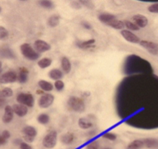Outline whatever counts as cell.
Instances as JSON below:
<instances>
[{
	"label": "cell",
	"instance_id": "42",
	"mask_svg": "<svg viewBox=\"0 0 158 149\" xmlns=\"http://www.w3.org/2000/svg\"><path fill=\"white\" fill-rule=\"evenodd\" d=\"M6 143V140L2 136H0V145H3Z\"/></svg>",
	"mask_w": 158,
	"mask_h": 149
},
{
	"label": "cell",
	"instance_id": "18",
	"mask_svg": "<svg viewBox=\"0 0 158 149\" xmlns=\"http://www.w3.org/2000/svg\"><path fill=\"white\" fill-rule=\"evenodd\" d=\"M98 18H99V20L100 22L103 23V24L107 25L108 23L110 22H111L112 20H114V19H116V18L114 15L111 14L102 13V14H100L99 15Z\"/></svg>",
	"mask_w": 158,
	"mask_h": 149
},
{
	"label": "cell",
	"instance_id": "45",
	"mask_svg": "<svg viewBox=\"0 0 158 149\" xmlns=\"http://www.w3.org/2000/svg\"><path fill=\"white\" fill-rule=\"evenodd\" d=\"M37 94H41V95H44V94H43V91H40V90H37Z\"/></svg>",
	"mask_w": 158,
	"mask_h": 149
},
{
	"label": "cell",
	"instance_id": "8",
	"mask_svg": "<svg viewBox=\"0 0 158 149\" xmlns=\"http://www.w3.org/2000/svg\"><path fill=\"white\" fill-rule=\"evenodd\" d=\"M34 49L37 51L38 53H42V52H47L51 49V45L46 41H43V40H37L34 41Z\"/></svg>",
	"mask_w": 158,
	"mask_h": 149
},
{
	"label": "cell",
	"instance_id": "23",
	"mask_svg": "<svg viewBox=\"0 0 158 149\" xmlns=\"http://www.w3.org/2000/svg\"><path fill=\"white\" fill-rule=\"evenodd\" d=\"M106 26H110L111 28L113 29H115V30H123V28L125 27V24H124V22L123 21H120V20H118V19H114L112 20L111 22L108 23Z\"/></svg>",
	"mask_w": 158,
	"mask_h": 149
},
{
	"label": "cell",
	"instance_id": "43",
	"mask_svg": "<svg viewBox=\"0 0 158 149\" xmlns=\"http://www.w3.org/2000/svg\"><path fill=\"white\" fill-rule=\"evenodd\" d=\"M5 98H6V95H5V92L2 89V91H0V99H5Z\"/></svg>",
	"mask_w": 158,
	"mask_h": 149
},
{
	"label": "cell",
	"instance_id": "22",
	"mask_svg": "<svg viewBox=\"0 0 158 149\" xmlns=\"http://www.w3.org/2000/svg\"><path fill=\"white\" fill-rule=\"evenodd\" d=\"M60 20V18L59 15L53 14L48 18V21H47V24L51 28H54L59 25Z\"/></svg>",
	"mask_w": 158,
	"mask_h": 149
},
{
	"label": "cell",
	"instance_id": "24",
	"mask_svg": "<svg viewBox=\"0 0 158 149\" xmlns=\"http://www.w3.org/2000/svg\"><path fill=\"white\" fill-rule=\"evenodd\" d=\"M78 125L80 129H88L93 126V124L91 123V121L88 120L87 118H81L78 121Z\"/></svg>",
	"mask_w": 158,
	"mask_h": 149
},
{
	"label": "cell",
	"instance_id": "1",
	"mask_svg": "<svg viewBox=\"0 0 158 149\" xmlns=\"http://www.w3.org/2000/svg\"><path fill=\"white\" fill-rule=\"evenodd\" d=\"M67 106L69 110L76 113H83L86 108L84 101L76 96H71L68 99Z\"/></svg>",
	"mask_w": 158,
	"mask_h": 149
},
{
	"label": "cell",
	"instance_id": "21",
	"mask_svg": "<svg viewBox=\"0 0 158 149\" xmlns=\"http://www.w3.org/2000/svg\"><path fill=\"white\" fill-rule=\"evenodd\" d=\"M38 86L43 91L49 92L53 90V85L50 82L46 80H39L38 81Z\"/></svg>",
	"mask_w": 158,
	"mask_h": 149
},
{
	"label": "cell",
	"instance_id": "5",
	"mask_svg": "<svg viewBox=\"0 0 158 149\" xmlns=\"http://www.w3.org/2000/svg\"><path fill=\"white\" fill-rule=\"evenodd\" d=\"M55 98L51 94H44L41 95V97L38 99V106L42 109H47L52 105L54 103Z\"/></svg>",
	"mask_w": 158,
	"mask_h": 149
},
{
	"label": "cell",
	"instance_id": "47",
	"mask_svg": "<svg viewBox=\"0 0 158 149\" xmlns=\"http://www.w3.org/2000/svg\"><path fill=\"white\" fill-rule=\"evenodd\" d=\"M103 149H110V147H105V148H103Z\"/></svg>",
	"mask_w": 158,
	"mask_h": 149
},
{
	"label": "cell",
	"instance_id": "17",
	"mask_svg": "<svg viewBox=\"0 0 158 149\" xmlns=\"http://www.w3.org/2000/svg\"><path fill=\"white\" fill-rule=\"evenodd\" d=\"M75 136L73 132H66L64 134L60 136V141H61L62 143L65 144V145H69V144H71L74 141Z\"/></svg>",
	"mask_w": 158,
	"mask_h": 149
},
{
	"label": "cell",
	"instance_id": "26",
	"mask_svg": "<svg viewBox=\"0 0 158 149\" xmlns=\"http://www.w3.org/2000/svg\"><path fill=\"white\" fill-rule=\"evenodd\" d=\"M144 147V142L141 140H135L130 143L127 149H141Z\"/></svg>",
	"mask_w": 158,
	"mask_h": 149
},
{
	"label": "cell",
	"instance_id": "35",
	"mask_svg": "<svg viewBox=\"0 0 158 149\" xmlns=\"http://www.w3.org/2000/svg\"><path fill=\"white\" fill-rule=\"evenodd\" d=\"M99 144L98 141H93L90 143L89 144L87 145L86 149H99Z\"/></svg>",
	"mask_w": 158,
	"mask_h": 149
},
{
	"label": "cell",
	"instance_id": "3",
	"mask_svg": "<svg viewBox=\"0 0 158 149\" xmlns=\"http://www.w3.org/2000/svg\"><path fill=\"white\" fill-rule=\"evenodd\" d=\"M57 143V132L56 131L52 130L47 133L42 140L43 146L46 148H53Z\"/></svg>",
	"mask_w": 158,
	"mask_h": 149
},
{
	"label": "cell",
	"instance_id": "7",
	"mask_svg": "<svg viewBox=\"0 0 158 149\" xmlns=\"http://www.w3.org/2000/svg\"><path fill=\"white\" fill-rule=\"evenodd\" d=\"M18 80V75L15 71H10L7 72L2 74L0 76V83L5 84V83H15V81Z\"/></svg>",
	"mask_w": 158,
	"mask_h": 149
},
{
	"label": "cell",
	"instance_id": "32",
	"mask_svg": "<svg viewBox=\"0 0 158 149\" xmlns=\"http://www.w3.org/2000/svg\"><path fill=\"white\" fill-rule=\"evenodd\" d=\"M9 36V32L3 26H0V40H4Z\"/></svg>",
	"mask_w": 158,
	"mask_h": 149
},
{
	"label": "cell",
	"instance_id": "12",
	"mask_svg": "<svg viewBox=\"0 0 158 149\" xmlns=\"http://www.w3.org/2000/svg\"><path fill=\"white\" fill-rule=\"evenodd\" d=\"M14 111L12 109V106H6L5 109H4V114L2 116V122L5 124L10 123V121L13 120L14 118Z\"/></svg>",
	"mask_w": 158,
	"mask_h": 149
},
{
	"label": "cell",
	"instance_id": "38",
	"mask_svg": "<svg viewBox=\"0 0 158 149\" xmlns=\"http://www.w3.org/2000/svg\"><path fill=\"white\" fill-rule=\"evenodd\" d=\"M20 149H33V147L26 142H22L20 144Z\"/></svg>",
	"mask_w": 158,
	"mask_h": 149
},
{
	"label": "cell",
	"instance_id": "6",
	"mask_svg": "<svg viewBox=\"0 0 158 149\" xmlns=\"http://www.w3.org/2000/svg\"><path fill=\"white\" fill-rule=\"evenodd\" d=\"M139 45L142 48L147 50L148 52L152 55H157L158 54V44L152 42V41H145V40H141L140 41Z\"/></svg>",
	"mask_w": 158,
	"mask_h": 149
},
{
	"label": "cell",
	"instance_id": "9",
	"mask_svg": "<svg viewBox=\"0 0 158 149\" xmlns=\"http://www.w3.org/2000/svg\"><path fill=\"white\" fill-rule=\"evenodd\" d=\"M121 35L123 36V38L125 40H127V41L133 44H139L141 40L139 37L134 34H133L132 32H130L128 30H123L121 31Z\"/></svg>",
	"mask_w": 158,
	"mask_h": 149
},
{
	"label": "cell",
	"instance_id": "40",
	"mask_svg": "<svg viewBox=\"0 0 158 149\" xmlns=\"http://www.w3.org/2000/svg\"><path fill=\"white\" fill-rule=\"evenodd\" d=\"M1 136H2V137H4L6 140H7V139H9L10 137V133L9 131L7 130H4L3 132H2V135Z\"/></svg>",
	"mask_w": 158,
	"mask_h": 149
},
{
	"label": "cell",
	"instance_id": "36",
	"mask_svg": "<svg viewBox=\"0 0 158 149\" xmlns=\"http://www.w3.org/2000/svg\"><path fill=\"white\" fill-rule=\"evenodd\" d=\"M80 3L82 4V6H85L86 7H88V9H93L94 5L92 2L90 1H80Z\"/></svg>",
	"mask_w": 158,
	"mask_h": 149
},
{
	"label": "cell",
	"instance_id": "44",
	"mask_svg": "<svg viewBox=\"0 0 158 149\" xmlns=\"http://www.w3.org/2000/svg\"><path fill=\"white\" fill-rule=\"evenodd\" d=\"M5 103H6V100H5V99H0V107L3 106L4 105H5Z\"/></svg>",
	"mask_w": 158,
	"mask_h": 149
},
{
	"label": "cell",
	"instance_id": "37",
	"mask_svg": "<svg viewBox=\"0 0 158 149\" xmlns=\"http://www.w3.org/2000/svg\"><path fill=\"white\" fill-rule=\"evenodd\" d=\"M71 6H73L75 9H80L82 7V4L80 3V2H77V1H73L71 2Z\"/></svg>",
	"mask_w": 158,
	"mask_h": 149
},
{
	"label": "cell",
	"instance_id": "31",
	"mask_svg": "<svg viewBox=\"0 0 158 149\" xmlns=\"http://www.w3.org/2000/svg\"><path fill=\"white\" fill-rule=\"evenodd\" d=\"M102 136L103 138H105V139H106V140H110V141H114V140H115L117 139V135L110 132H105Z\"/></svg>",
	"mask_w": 158,
	"mask_h": 149
},
{
	"label": "cell",
	"instance_id": "28",
	"mask_svg": "<svg viewBox=\"0 0 158 149\" xmlns=\"http://www.w3.org/2000/svg\"><path fill=\"white\" fill-rule=\"evenodd\" d=\"M37 121L41 125H47L50 121V117L47 114H41L37 116Z\"/></svg>",
	"mask_w": 158,
	"mask_h": 149
},
{
	"label": "cell",
	"instance_id": "13",
	"mask_svg": "<svg viewBox=\"0 0 158 149\" xmlns=\"http://www.w3.org/2000/svg\"><path fill=\"white\" fill-rule=\"evenodd\" d=\"M29 79V70L26 67L19 68V74L18 75V81L20 83H26Z\"/></svg>",
	"mask_w": 158,
	"mask_h": 149
},
{
	"label": "cell",
	"instance_id": "16",
	"mask_svg": "<svg viewBox=\"0 0 158 149\" xmlns=\"http://www.w3.org/2000/svg\"><path fill=\"white\" fill-rule=\"evenodd\" d=\"M60 64H61V68L62 70H63L65 74H69L71 71V69H72V63H71L69 58L66 57V56L62 57L61 61H60Z\"/></svg>",
	"mask_w": 158,
	"mask_h": 149
},
{
	"label": "cell",
	"instance_id": "34",
	"mask_svg": "<svg viewBox=\"0 0 158 149\" xmlns=\"http://www.w3.org/2000/svg\"><path fill=\"white\" fill-rule=\"evenodd\" d=\"M148 10L151 13H158V2H155V3L151 4L150 6L148 7Z\"/></svg>",
	"mask_w": 158,
	"mask_h": 149
},
{
	"label": "cell",
	"instance_id": "15",
	"mask_svg": "<svg viewBox=\"0 0 158 149\" xmlns=\"http://www.w3.org/2000/svg\"><path fill=\"white\" fill-rule=\"evenodd\" d=\"M95 43V39H90L86 41H77L76 42V45L80 49H88L93 47V45Z\"/></svg>",
	"mask_w": 158,
	"mask_h": 149
},
{
	"label": "cell",
	"instance_id": "48",
	"mask_svg": "<svg viewBox=\"0 0 158 149\" xmlns=\"http://www.w3.org/2000/svg\"><path fill=\"white\" fill-rule=\"evenodd\" d=\"M1 10H2V8L0 7V12H1Z\"/></svg>",
	"mask_w": 158,
	"mask_h": 149
},
{
	"label": "cell",
	"instance_id": "25",
	"mask_svg": "<svg viewBox=\"0 0 158 149\" xmlns=\"http://www.w3.org/2000/svg\"><path fill=\"white\" fill-rule=\"evenodd\" d=\"M52 60L50 58L44 57L37 61V65H38L39 67H41V69H45L48 67H50L51 64H52Z\"/></svg>",
	"mask_w": 158,
	"mask_h": 149
},
{
	"label": "cell",
	"instance_id": "14",
	"mask_svg": "<svg viewBox=\"0 0 158 149\" xmlns=\"http://www.w3.org/2000/svg\"><path fill=\"white\" fill-rule=\"evenodd\" d=\"M63 71L58 68L52 69V70L49 71V72H48V77H49L51 79H53V80L55 81L61 80V79L63 78Z\"/></svg>",
	"mask_w": 158,
	"mask_h": 149
},
{
	"label": "cell",
	"instance_id": "20",
	"mask_svg": "<svg viewBox=\"0 0 158 149\" xmlns=\"http://www.w3.org/2000/svg\"><path fill=\"white\" fill-rule=\"evenodd\" d=\"M144 146L148 148H158V140L155 138H146L144 139Z\"/></svg>",
	"mask_w": 158,
	"mask_h": 149
},
{
	"label": "cell",
	"instance_id": "27",
	"mask_svg": "<svg viewBox=\"0 0 158 149\" xmlns=\"http://www.w3.org/2000/svg\"><path fill=\"white\" fill-rule=\"evenodd\" d=\"M0 56L2 57H5L6 59H15L16 56L14 54L13 51L10 49H2L0 51Z\"/></svg>",
	"mask_w": 158,
	"mask_h": 149
},
{
	"label": "cell",
	"instance_id": "4",
	"mask_svg": "<svg viewBox=\"0 0 158 149\" xmlns=\"http://www.w3.org/2000/svg\"><path fill=\"white\" fill-rule=\"evenodd\" d=\"M19 104L24 105L27 107H33L34 106V98L32 94L30 93H20L16 98Z\"/></svg>",
	"mask_w": 158,
	"mask_h": 149
},
{
	"label": "cell",
	"instance_id": "41",
	"mask_svg": "<svg viewBox=\"0 0 158 149\" xmlns=\"http://www.w3.org/2000/svg\"><path fill=\"white\" fill-rule=\"evenodd\" d=\"M24 140H26V142H28V143H32V142H34V139L35 138H33V137H30V136H24Z\"/></svg>",
	"mask_w": 158,
	"mask_h": 149
},
{
	"label": "cell",
	"instance_id": "11",
	"mask_svg": "<svg viewBox=\"0 0 158 149\" xmlns=\"http://www.w3.org/2000/svg\"><path fill=\"white\" fill-rule=\"evenodd\" d=\"M132 20L139 28H145V26L148 25V18L145 16L141 14H135L132 17Z\"/></svg>",
	"mask_w": 158,
	"mask_h": 149
},
{
	"label": "cell",
	"instance_id": "33",
	"mask_svg": "<svg viewBox=\"0 0 158 149\" xmlns=\"http://www.w3.org/2000/svg\"><path fill=\"white\" fill-rule=\"evenodd\" d=\"M54 87L56 88V91H61L64 88V83L62 80H56L54 83Z\"/></svg>",
	"mask_w": 158,
	"mask_h": 149
},
{
	"label": "cell",
	"instance_id": "46",
	"mask_svg": "<svg viewBox=\"0 0 158 149\" xmlns=\"http://www.w3.org/2000/svg\"><path fill=\"white\" fill-rule=\"evenodd\" d=\"M2 62L0 61V69L2 68Z\"/></svg>",
	"mask_w": 158,
	"mask_h": 149
},
{
	"label": "cell",
	"instance_id": "39",
	"mask_svg": "<svg viewBox=\"0 0 158 149\" xmlns=\"http://www.w3.org/2000/svg\"><path fill=\"white\" fill-rule=\"evenodd\" d=\"M81 26L84 28L87 29V30H91V25L88 22H87V21H83L82 22H81Z\"/></svg>",
	"mask_w": 158,
	"mask_h": 149
},
{
	"label": "cell",
	"instance_id": "19",
	"mask_svg": "<svg viewBox=\"0 0 158 149\" xmlns=\"http://www.w3.org/2000/svg\"><path fill=\"white\" fill-rule=\"evenodd\" d=\"M23 132L24 133V136H30V137L35 138L37 135V131L34 127L31 125H26L23 128Z\"/></svg>",
	"mask_w": 158,
	"mask_h": 149
},
{
	"label": "cell",
	"instance_id": "29",
	"mask_svg": "<svg viewBox=\"0 0 158 149\" xmlns=\"http://www.w3.org/2000/svg\"><path fill=\"white\" fill-rule=\"evenodd\" d=\"M125 27H127L128 29V30H132V31H138L139 30V27H138L134 22H130V21L126 20L124 22Z\"/></svg>",
	"mask_w": 158,
	"mask_h": 149
},
{
	"label": "cell",
	"instance_id": "30",
	"mask_svg": "<svg viewBox=\"0 0 158 149\" xmlns=\"http://www.w3.org/2000/svg\"><path fill=\"white\" fill-rule=\"evenodd\" d=\"M39 5L45 9L51 10L54 7V3L52 1H47V0H43V1H39Z\"/></svg>",
	"mask_w": 158,
	"mask_h": 149
},
{
	"label": "cell",
	"instance_id": "2",
	"mask_svg": "<svg viewBox=\"0 0 158 149\" xmlns=\"http://www.w3.org/2000/svg\"><path fill=\"white\" fill-rule=\"evenodd\" d=\"M20 51L26 59L31 61H35L39 59L40 54L30 44L24 43L20 46Z\"/></svg>",
	"mask_w": 158,
	"mask_h": 149
},
{
	"label": "cell",
	"instance_id": "10",
	"mask_svg": "<svg viewBox=\"0 0 158 149\" xmlns=\"http://www.w3.org/2000/svg\"><path fill=\"white\" fill-rule=\"evenodd\" d=\"M13 111L16 115H18L20 118H23L28 113V107L22 104H14L12 106Z\"/></svg>",
	"mask_w": 158,
	"mask_h": 149
}]
</instances>
